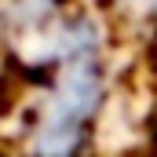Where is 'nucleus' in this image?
Instances as JSON below:
<instances>
[{"label":"nucleus","instance_id":"obj_2","mask_svg":"<svg viewBox=\"0 0 157 157\" xmlns=\"http://www.w3.org/2000/svg\"><path fill=\"white\" fill-rule=\"evenodd\" d=\"M106 7L121 22H154L157 18V0H106Z\"/></svg>","mask_w":157,"mask_h":157},{"label":"nucleus","instance_id":"obj_1","mask_svg":"<svg viewBox=\"0 0 157 157\" xmlns=\"http://www.w3.org/2000/svg\"><path fill=\"white\" fill-rule=\"evenodd\" d=\"M18 70L29 80L15 135L22 157H91L113 95L102 18L73 4Z\"/></svg>","mask_w":157,"mask_h":157},{"label":"nucleus","instance_id":"obj_3","mask_svg":"<svg viewBox=\"0 0 157 157\" xmlns=\"http://www.w3.org/2000/svg\"><path fill=\"white\" fill-rule=\"evenodd\" d=\"M11 70V51H7V26H4V4H0V102H4V80Z\"/></svg>","mask_w":157,"mask_h":157}]
</instances>
